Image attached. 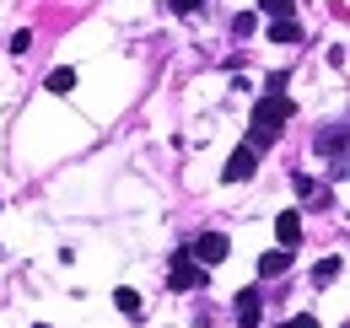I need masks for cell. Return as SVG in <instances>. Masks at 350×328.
<instances>
[{
    "instance_id": "17",
    "label": "cell",
    "mask_w": 350,
    "mask_h": 328,
    "mask_svg": "<svg viewBox=\"0 0 350 328\" xmlns=\"http://www.w3.org/2000/svg\"><path fill=\"white\" fill-rule=\"evenodd\" d=\"M232 33H237V38H248V33H254V11H243V16H232Z\"/></svg>"
},
{
    "instance_id": "19",
    "label": "cell",
    "mask_w": 350,
    "mask_h": 328,
    "mask_svg": "<svg viewBox=\"0 0 350 328\" xmlns=\"http://www.w3.org/2000/svg\"><path fill=\"white\" fill-rule=\"evenodd\" d=\"M286 328H318V318H312V312H297V318H286Z\"/></svg>"
},
{
    "instance_id": "8",
    "label": "cell",
    "mask_w": 350,
    "mask_h": 328,
    "mask_svg": "<svg viewBox=\"0 0 350 328\" xmlns=\"http://www.w3.org/2000/svg\"><path fill=\"white\" fill-rule=\"evenodd\" d=\"M291 269V247H269L259 258V280H275V275H286Z\"/></svg>"
},
{
    "instance_id": "10",
    "label": "cell",
    "mask_w": 350,
    "mask_h": 328,
    "mask_svg": "<svg viewBox=\"0 0 350 328\" xmlns=\"http://www.w3.org/2000/svg\"><path fill=\"white\" fill-rule=\"evenodd\" d=\"M49 92H54V97H70V92H76V70H70V65H59V70H49Z\"/></svg>"
},
{
    "instance_id": "15",
    "label": "cell",
    "mask_w": 350,
    "mask_h": 328,
    "mask_svg": "<svg viewBox=\"0 0 350 328\" xmlns=\"http://www.w3.org/2000/svg\"><path fill=\"white\" fill-rule=\"evenodd\" d=\"M167 11L173 16H194V11H205V0H167Z\"/></svg>"
},
{
    "instance_id": "9",
    "label": "cell",
    "mask_w": 350,
    "mask_h": 328,
    "mask_svg": "<svg viewBox=\"0 0 350 328\" xmlns=\"http://www.w3.org/2000/svg\"><path fill=\"white\" fill-rule=\"evenodd\" d=\"M269 43H302V22L297 16H275L269 22Z\"/></svg>"
},
{
    "instance_id": "13",
    "label": "cell",
    "mask_w": 350,
    "mask_h": 328,
    "mask_svg": "<svg viewBox=\"0 0 350 328\" xmlns=\"http://www.w3.org/2000/svg\"><path fill=\"white\" fill-rule=\"evenodd\" d=\"M340 275V258H323V264H312V286H329Z\"/></svg>"
},
{
    "instance_id": "12",
    "label": "cell",
    "mask_w": 350,
    "mask_h": 328,
    "mask_svg": "<svg viewBox=\"0 0 350 328\" xmlns=\"http://www.w3.org/2000/svg\"><path fill=\"white\" fill-rule=\"evenodd\" d=\"M259 11L275 22V16H297V0H259Z\"/></svg>"
},
{
    "instance_id": "11",
    "label": "cell",
    "mask_w": 350,
    "mask_h": 328,
    "mask_svg": "<svg viewBox=\"0 0 350 328\" xmlns=\"http://www.w3.org/2000/svg\"><path fill=\"white\" fill-rule=\"evenodd\" d=\"M113 307L124 312V318H140V290H130V286H119L113 290Z\"/></svg>"
},
{
    "instance_id": "16",
    "label": "cell",
    "mask_w": 350,
    "mask_h": 328,
    "mask_svg": "<svg viewBox=\"0 0 350 328\" xmlns=\"http://www.w3.org/2000/svg\"><path fill=\"white\" fill-rule=\"evenodd\" d=\"M291 183H297V194H302V200H312V194H318V183H312V172H297Z\"/></svg>"
},
{
    "instance_id": "5",
    "label": "cell",
    "mask_w": 350,
    "mask_h": 328,
    "mask_svg": "<svg viewBox=\"0 0 350 328\" xmlns=\"http://www.w3.org/2000/svg\"><path fill=\"white\" fill-rule=\"evenodd\" d=\"M254 167H259V151L237 146V151L226 156V167H221V183H248V178H254Z\"/></svg>"
},
{
    "instance_id": "3",
    "label": "cell",
    "mask_w": 350,
    "mask_h": 328,
    "mask_svg": "<svg viewBox=\"0 0 350 328\" xmlns=\"http://www.w3.org/2000/svg\"><path fill=\"white\" fill-rule=\"evenodd\" d=\"M167 286L173 290H200L205 286V269H200L189 253H173V258H167Z\"/></svg>"
},
{
    "instance_id": "2",
    "label": "cell",
    "mask_w": 350,
    "mask_h": 328,
    "mask_svg": "<svg viewBox=\"0 0 350 328\" xmlns=\"http://www.w3.org/2000/svg\"><path fill=\"white\" fill-rule=\"evenodd\" d=\"M318 156H329L334 162V183H345V124H329L323 135H318Z\"/></svg>"
},
{
    "instance_id": "1",
    "label": "cell",
    "mask_w": 350,
    "mask_h": 328,
    "mask_svg": "<svg viewBox=\"0 0 350 328\" xmlns=\"http://www.w3.org/2000/svg\"><path fill=\"white\" fill-rule=\"evenodd\" d=\"M297 113V102L286 97V92H264L259 102H254V113H248V151H269L280 135H286V119Z\"/></svg>"
},
{
    "instance_id": "4",
    "label": "cell",
    "mask_w": 350,
    "mask_h": 328,
    "mask_svg": "<svg viewBox=\"0 0 350 328\" xmlns=\"http://www.w3.org/2000/svg\"><path fill=\"white\" fill-rule=\"evenodd\" d=\"M226 253H232L226 232H200V237H194V258H200V269H216Z\"/></svg>"
},
{
    "instance_id": "7",
    "label": "cell",
    "mask_w": 350,
    "mask_h": 328,
    "mask_svg": "<svg viewBox=\"0 0 350 328\" xmlns=\"http://www.w3.org/2000/svg\"><path fill=\"white\" fill-rule=\"evenodd\" d=\"M259 290H243L237 296V307H232V318H237V328H259Z\"/></svg>"
},
{
    "instance_id": "14",
    "label": "cell",
    "mask_w": 350,
    "mask_h": 328,
    "mask_svg": "<svg viewBox=\"0 0 350 328\" xmlns=\"http://www.w3.org/2000/svg\"><path fill=\"white\" fill-rule=\"evenodd\" d=\"M5 49H11V54H16V59H22V54H27V49H33V33H27V27H16V33H11V43H5Z\"/></svg>"
},
{
    "instance_id": "18",
    "label": "cell",
    "mask_w": 350,
    "mask_h": 328,
    "mask_svg": "<svg viewBox=\"0 0 350 328\" xmlns=\"http://www.w3.org/2000/svg\"><path fill=\"white\" fill-rule=\"evenodd\" d=\"M286 86H291V76H286V70H275V76L264 81V92H286Z\"/></svg>"
},
{
    "instance_id": "6",
    "label": "cell",
    "mask_w": 350,
    "mask_h": 328,
    "mask_svg": "<svg viewBox=\"0 0 350 328\" xmlns=\"http://www.w3.org/2000/svg\"><path fill=\"white\" fill-rule=\"evenodd\" d=\"M275 243L280 247L302 243V215H297V210H280V215H275Z\"/></svg>"
},
{
    "instance_id": "20",
    "label": "cell",
    "mask_w": 350,
    "mask_h": 328,
    "mask_svg": "<svg viewBox=\"0 0 350 328\" xmlns=\"http://www.w3.org/2000/svg\"><path fill=\"white\" fill-rule=\"evenodd\" d=\"M38 328H49V323H38Z\"/></svg>"
}]
</instances>
